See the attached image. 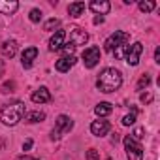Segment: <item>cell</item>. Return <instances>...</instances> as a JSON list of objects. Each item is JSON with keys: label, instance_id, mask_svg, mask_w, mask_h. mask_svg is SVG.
Here are the masks:
<instances>
[{"label": "cell", "instance_id": "6da1fadb", "mask_svg": "<svg viewBox=\"0 0 160 160\" xmlns=\"http://www.w3.org/2000/svg\"><path fill=\"white\" fill-rule=\"evenodd\" d=\"M121 85H122V73L117 68H106L96 79V87L106 94L115 92Z\"/></svg>", "mask_w": 160, "mask_h": 160}, {"label": "cell", "instance_id": "7a4b0ae2", "mask_svg": "<svg viewBox=\"0 0 160 160\" xmlns=\"http://www.w3.org/2000/svg\"><path fill=\"white\" fill-rule=\"evenodd\" d=\"M25 104L23 102H15L12 106H6L2 111H0V121L6 126H15L19 121H23L25 117Z\"/></svg>", "mask_w": 160, "mask_h": 160}, {"label": "cell", "instance_id": "3957f363", "mask_svg": "<svg viewBox=\"0 0 160 160\" xmlns=\"http://www.w3.org/2000/svg\"><path fill=\"white\" fill-rule=\"evenodd\" d=\"M130 42V34L128 32H122V30H115L108 40H106V51H109V53H113V49H117L119 45H126Z\"/></svg>", "mask_w": 160, "mask_h": 160}, {"label": "cell", "instance_id": "277c9868", "mask_svg": "<svg viewBox=\"0 0 160 160\" xmlns=\"http://www.w3.org/2000/svg\"><path fill=\"white\" fill-rule=\"evenodd\" d=\"M72 128H73V121H72L70 117H66V115H58V119H57V126L51 130V139H53V141H55V139H60L62 134L70 132Z\"/></svg>", "mask_w": 160, "mask_h": 160}, {"label": "cell", "instance_id": "5b68a950", "mask_svg": "<svg viewBox=\"0 0 160 160\" xmlns=\"http://www.w3.org/2000/svg\"><path fill=\"white\" fill-rule=\"evenodd\" d=\"M124 149H126L128 160H143V147L136 139H132V136L124 138Z\"/></svg>", "mask_w": 160, "mask_h": 160}, {"label": "cell", "instance_id": "8992f818", "mask_svg": "<svg viewBox=\"0 0 160 160\" xmlns=\"http://www.w3.org/2000/svg\"><path fill=\"white\" fill-rule=\"evenodd\" d=\"M100 57H102V51H100V47H96V45H92V47H87L85 51H83V64H85V68H94L98 62H100Z\"/></svg>", "mask_w": 160, "mask_h": 160}, {"label": "cell", "instance_id": "52a82bcc", "mask_svg": "<svg viewBox=\"0 0 160 160\" xmlns=\"http://www.w3.org/2000/svg\"><path fill=\"white\" fill-rule=\"evenodd\" d=\"M141 53H143V43L136 42V43L128 45V51H126V62H128L130 66H138Z\"/></svg>", "mask_w": 160, "mask_h": 160}, {"label": "cell", "instance_id": "ba28073f", "mask_svg": "<svg viewBox=\"0 0 160 160\" xmlns=\"http://www.w3.org/2000/svg\"><path fill=\"white\" fill-rule=\"evenodd\" d=\"M87 42H89V34H87L83 28H79V27L70 28V43H72L73 47H77V45H85Z\"/></svg>", "mask_w": 160, "mask_h": 160}, {"label": "cell", "instance_id": "9c48e42d", "mask_svg": "<svg viewBox=\"0 0 160 160\" xmlns=\"http://www.w3.org/2000/svg\"><path fill=\"white\" fill-rule=\"evenodd\" d=\"M64 42H66V32L64 30H57L51 36V40H49V49L51 51H60L62 45H64Z\"/></svg>", "mask_w": 160, "mask_h": 160}, {"label": "cell", "instance_id": "30bf717a", "mask_svg": "<svg viewBox=\"0 0 160 160\" xmlns=\"http://www.w3.org/2000/svg\"><path fill=\"white\" fill-rule=\"evenodd\" d=\"M91 132H92V136H96V138H102V136H106L108 132H109V122L108 121H92V124H91Z\"/></svg>", "mask_w": 160, "mask_h": 160}, {"label": "cell", "instance_id": "8fae6325", "mask_svg": "<svg viewBox=\"0 0 160 160\" xmlns=\"http://www.w3.org/2000/svg\"><path fill=\"white\" fill-rule=\"evenodd\" d=\"M30 98L34 104H47V102H51V92L47 91V87H40L38 91L32 92Z\"/></svg>", "mask_w": 160, "mask_h": 160}, {"label": "cell", "instance_id": "7c38bea8", "mask_svg": "<svg viewBox=\"0 0 160 160\" xmlns=\"http://www.w3.org/2000/svg\"><path fill=\"white\" fill-rule=\"evenodd\" d=\"M89 8H91L92 12H96V13H98V15L102 17V15L109 13V10H111V4L108 2V0H92Z\"/></svg>", "mask_w": 160, "mask_h": 160}, {"label": "cell", "instance_id": "4fadbf2b", "mask_svg": "<svg viewBox=\"0 0 160 160\" xmlns=\"http://www.w3.org/2000/svg\"><path fill=\"white\" fill-rule=\"evenodd\" d=\"M36 57H38V49H36V47H27V49L23 51V55H21V64H23V68H30Z\"/></svg>", "mask_w": 160, "mask_h": 160}, {"label": "cell", "instance_id": "5bb4252c", "mask_svg": "<svg viewBox=\"0 0 160 160\" xmlns=\"http://www.w3.org/2000/svg\"><path fill=\"white\" fill-rule=\"evenodd\" d=\"M73 64H75V57H62V58H58V60L55 62V70L66 73V72H70V68H72Z\"/></svg>", "mask_w": 160, "mask_h": 160}, {"label": "cell", "instance_id": "9a60e30c", "mask_svg": "<svg viewBox=\"0 0 160 160\" xmlns=\"http://www.w3.org/2000/svg\"><path fill=\"white\" fill-rule=\"evenodd\" d=\"M15 53H17V42H15V40H6V42L2 43V55H4L6 58H13Z\"/></svg>", "mask_w": 160, "mask_h": 160}, {"label": "cell", "instance_id": "2e32d148", "mask_svg": "<svg viewBox=\"0 0 160 160\" xmlns=\"http://www.w3.org/2000/svg\"><path fill=\"white\" fill-rule=\"evenodd\" d=\"M19 10V2H15V0H12V2H4V0H0V12H2L4 15H12Z\"/></svg>", "mask_w": 160, "mask_h": 160}, {"label": "cell", "instance_id": "e0dca14e", "mask_svg": "<svg viewBox=\"0 0 160 160\" xmlns=\"http://www.w3.org/2000/svg\"><path fill=\"white\" fill-rule=\"evenodd\" d=\"M83 12H85V2H73L68 6V13L72 17H81Z\"/></svg>", "mask_w": 160, "mask_h": 160}, {"label": "cell", "instance_id": "ac0fdd59", "mask_svg": "<svg viewBox=\"0 0 160 160\" xmlns=\"http://www.w3.org/2000/svg\"><path fill=\"white\" fill-rule=\"evenodd\" d=\"M111 111H113V108H111V104H108V102H100V104L94 108V113H96L98 117H108Z\"/></svg>", "mask_w": 160, "mask_h": 160}, {"label": "cell", "instance_id": "d6986e66", "mask_svg": "<svg viewBox=\"0 0 160 160\" xmlns=\"http://www.w3.org/2000/svg\"><path fill=\"white\" fill-rule=\"evenodd\" d=\"M25 122H40V121H43L45 119V113H42V111H28V113H25Z\"/></svg>", "mask_w": 160, "mask_h": 160}, {"label": "cell", "instance_id": "ffe728a7", "mask_svg": "<svg viewBox=\"0 0 160 160\" xmlns=\"http://www.w3.org/2000/svg\"><path fill=\"white\" fill-rule=\"evenodd\" d=\"M154 6H156V4L152 2V0H145V2H139V10L145 12V13H147V12H152Z\"/></svg>", "mask_w": 160, "mask_h": 160}, {"label": "cell", "instance_id": "44dd1931", "mask_svg": "<svg viewBox=\"0 0 160 160\" xmlns=\"http://www.w3.org/2000/svg\"><path fill=\"white\" fill-rule=\"evenodd\" d=\"M126 51H128V45H119L117 49H113V55H115V58H122V57H126Z\"/></svg>", "mask_w": 160, "mask_h": 160}, {"label": "cell", "instance_id": "7402d4cb", "mask_svg": "<svg viewBox=\"0 0 160 160\" xmlns=\"http://www.w3.org/2000/svg\"><path fill=\"white\" fill-rule=\"evenodd\" d=\"M58 25H60V21L53 17V19H49V21H47V23L43 25V30H49V32H51V30H53V28H57Z\"/></svg>", "mask_w": 160, "mask_h": 160}, {"label": "cell", "instance_id": "603a6c76", "mask_svg": "<svg viewBox=\"0 0 160 160\" xmlns=\"http://www.w3.org/2000/svg\"><path fill=\"white\" fill-rule=\"evenodd\" d=\"M134 122H136V113H134V111L122 117V124H124V126H132Z\"/></svg>", "mask_w": 160, "mask_h": 160}, {"label": "cell", "instance_id": "cb8c5ba5", "mask_svg": "<svg viewBox=\"0 0 160 160\" xmlns=\"http://www.w3.org/2000/svg\"><path fill=\"white\" fill-rule=\"evenodd\" d=\"M28 17H30V21H32V23H40V21H42V12H40L38 8H34V10L30 12V15H28Z\"/></svg>", "mask_w": 160, "mask_h": 160}, {"label": "cell", "instance_id": "d4e9b609", "mask_svg": "<svg viewBox=\"0 0 160 160\" xmlns=\"http://www.w3.org/2000/svg\"><path fill=\"white\" fill-rule=\"evenodd\" d=\"M149 83H151V77H149L147 73H143V75H141V79H139V83H138V89L141 91L143 87H149Z\"/></svg>", "mask_w": 160, "mask_h": 160}, {"label": "cell", "instance_id": "484cf974", "mask_svg": "<svg viewBox=\"0 0 160 160\" xmlns=\"http://www.w3.org/2000/svg\"><path fill=\"white\" fill-rule=\"evenodd\" d=\"M62 51L66 53V57H73V51H75V47H73V45L68 42V43H64V45H62Z\"/></svg>", "mask_w": 160, "mask_h": 160}, {"label": "cell", "instance_id": "4316f807", "mask_svg": "<svg viewBox=\"0 0 160 160\" xmlns=\"http://www.w3.org/2000/svg\"><path fill=\"white\" fill-rule=\"evenodd\" d=\"M87 160H100V152L96 149H89L87 151Z\"/></svg>", "mask_w": 160, "mask_h": 160}, {"label": "cell", "instance_id": "83f0119b", "mask_svg": "<svg viewBox=\"0 0 160 160\" xmlns=\"http://www.w3.org/2000/svg\"><path fill=\"white\" fill-rule=\"evenodd\" d=\"M141 102H143V104H151V102H152V94L143 92V94H141Z\"/></svg>", "mask_w": 160, "mask_h": 160}, {"label": "cell", "instance_id": "f1b7e54d", "mask_svg": "<svg viewBox=\"0 0 160 160\" xmlns=\"http://www.w3.org/2000/svg\"><path fill=\"white\" fill-rule=\"evenodd\" d=\"M141 138H143V128H138V130L134 132V138H132V139L138 141V139H141Z\"/></svg>", "mask_w": 160, "mask_h": 160}, {"label": "cell", "instance_id": "f546056e", "mask_svg": "<svg viewBox=\"0 0 160 160\" xmlns=\"http://www.w3.org/2000/svg\"><path fill=\"white\" fill-rule=\"evenodd\" d=\"M8 89H13V83H6V85H2V87H0V91H2V92H10Z\"/></svg>", "mask_w": 160, "mask_h": 160}, {"label": "cell", "instance_id": "4dcf8cb0", "mask_svg": "<svg viewBox=\"0 0 160 160\" xmlns=\"http://www.w3.org/2000/svg\"><path fill=\"white\" fill-rule=\"evenodd\" d=\"M154 62H158V64H160V47H156V49H154Z\"/></svg>", "mask_w": 160, "mask_h": 160}, {"label": "cell", "instance_id": "1f68e13d", "mask_svg": "<svg viewBox=\"0 0 160 160\" xmlns=\"http://www.w3.org/2000/svg\"><path fill=\"white\" fill-rule=\"evenodd\" d=\"M30 147H32V139H27V141L23 143V151H28Z\"/></svg>", "mask_w": 160, "mask_h": 160}, {"label": "cell", "instance_id": "d6a6232c", "mask_svg": "<svg viewBox=\"0 0 160 160\" xmlns=\"http://www.w3.org/2000/svg\"><path fill=\"white\" fill-rule=\"evenodd\" d=\"M17 160H40V158H32V156H28V154H21Z\"/></svg>", "mask_w": 160, "mask_h": 160}, {"label": "cell", "instance_id": "836d02e7", "mask_svg": "<svg viewBox=\"0 0 160 160\" xmlns=\"http://www.w3.org/2000/svg\"><path fill=\"white\" fill-rule=\"evenodd\" d=\"M100 23H104V17L96 15V17H94V25H100Z\"/></svg>", "mask_w": 160, "mask_h": 160}]
</instances>
